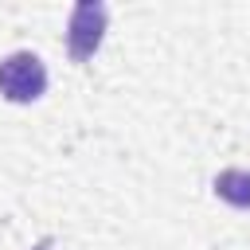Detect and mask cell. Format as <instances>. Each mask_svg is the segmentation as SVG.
<instances>
[{
    "mask_svg": "<svg viewBox=\"0 0 250 250\" xmlns=\"http://www.w3.org/2000/svg\"><path fill=\"white\" fill-rule=\"evenodd\" d=\"M102 35H105V4L102 0H78L70 8V20H66V51L74 62H86L94 59V51L102 47Z\"/></svg>",
    "mask_w": 250,
    "mask_h": 250,
    "instance_id": "7a4b0ae2",
    "label": "cell"
},
{
    "mask_svg": "<svg viewBox=\"0 0 250 250\" xmlns=\"http://www.w3.org/2000/svg\"><path fill=\"white\" fill-rule=\"evenodd\" d=\"M47 90V66L31 51H16L0 59V94L8 102H35Z\"/></svg>",
    "mask_w": 250,
    "mask_h": 250,
    "instance_id": "6da1fadb",
    "label": "cell"
},
{
    "mask_svg": "<svg viewBox=\"0 0 250 250\" xmlns=\"http://www.w3.org/2000/svg\"><path fill=\"white\" fill-rule=\"evenodd\" d=\"M215 195L230 207H250V172L246 168H223L215 176Z\"/></svg>",
    "mask_w": 250,
    "mask_h": 250,
    "instance_id": "3957f363",
    "label": "cell"
}]
</instances>
